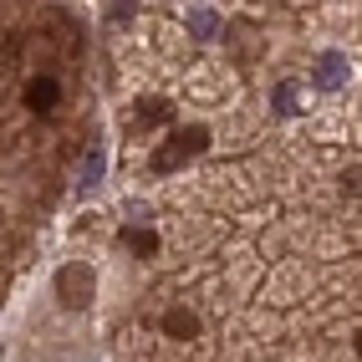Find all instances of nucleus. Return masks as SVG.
I'll use <instances>...</instances> for the list:
<instances>
[{"mask_svg":"<svg viewBox=\"0 0 362 362\" xmlns=\"http://www.w3.org/2000/svg\"><path fill=\"white\" fill-rule=\"evenodd\" d=\"M204 148H209V133L204 128H179V133H168L158 148H153L148 168H153V174H168V168H179L184 158H199Z\"/></svg>","mask_w":362,"mask_h":362,"instance_id":"obj_1","label":"nucleus"},{"mask_svg":"<svg viewBox=\"0 0 362 362\" xmlns=\"http://www.w3.org/2000/svg\"><path fill=\"white\" fill-rule=\"evenodd\" d=\"M92 296H98V276H92V265L71 260V265H62V271H57V301H62L66 311L92 306Z\"/></svg>","mask_w":362,"mask_h":362,"instance_id":"obj_2","label":"nucleus"},{"mask_svg":"<svg viewBox=\"0 0 362 362\" xmlns=\"http://www.w3.org/2000/svg\"><path fill=\"white\" fill-rule=\"evenodd\" d=\"M57 103H62V82L57 77H31L26 82V107L31 112H52Z\"/></svg>","mask_w":362,"mask_h":362,"instance_id":"obj_3","label":"nucleus"},{"mask_svg":"<svg viewBox=\"0 0 362 362\" xmlns=\"http://www.w3.org/2000/svg\"><path fill=\"white\" fill-rule=\"evenodd\" d=\"M163 332L174 337V342H194V337H199V317L189 306H168L163 311Z\"/></svg>","mask_w":362,"mask_h":362,"instance_id":"obj_4","label":"nucleus"},{"mask_svg":"<svg viewBox=\"0 0 362 362\" xmlns=\"http://www.w3.org/2000/svg\"><path fill=\"white\" fill-rule=\"evenodd\" d=\"M123 245H128L133 255L148 260V255H158V235H153V230H133V225H128V230H123Z\"/></svg>","mask_w":362,"mask_h":362,"instance_id":"obj_5","label":"nucleus"},{"mask_svg":"<svg viewBox=\"0 0 362 362\" xmlns=\"http://www.w3.org/2000/svg\"><path fill=\"white\" fill-rule=\"evenodd\" d=\"M342 77H347V62L337 57V52H332V57H322V66H317V82H322V87H332V82H342Z\"/></svg>","mask_w":362,"mask_h":362,"instance_id":"obj_6","label":"nucleus"},{"mask_svg":"<svg viewBox=\"0 0 362 362\" xmlns=\"http://www.w3.org/2000/svg\"><path fill=\"white\" fill-rule=\"evenodd\" d=\"M296 87H276V112L286 117V112H296V98H291Z\"/></svg>","mask_w":362,"mask_h":362,"instance_id":"obj_7","label":"nucleus"},{"mask_svg":"<svg viewBox=\"0 0 362 362\" xmlns=\"http://www.w3.org/2000/svg\"><path fill=\"white\" fill-rule=\"evenodd\" d=\"M143 123H163V117H168V103H143Z\"/></svg>","mask_w":362,"mask_h":362,"instance_id":"obj_8","label":"nucleus"},{"mask_svg":"<svg viewBox=\"0 0 362 362\" xmlns=\"http://www.w3.org/2000/svg\"><path fill=\"white\" fill-rule=\"evenodd\" d=\"M342 184L352 189V194H362V168H347V174H342Z\"/></svg>","mask_w":362,"mask_h":362,"instance_id":"obj_9","label":"nucleus"},{"mask_svg":"<svg viewBox=\"0 0 362 362\" xmlns=\"http://www.w3.org/2000/svg\"><path fill=\"white\" fill-rule=\"evenodd\" d=\"M352 347H357V357H362V332H357V337H352Z\"/></svg>","mask_w":362,"mask_h":362,"instance_id":"obj_10","label":"nucleus"}]
</instances>
